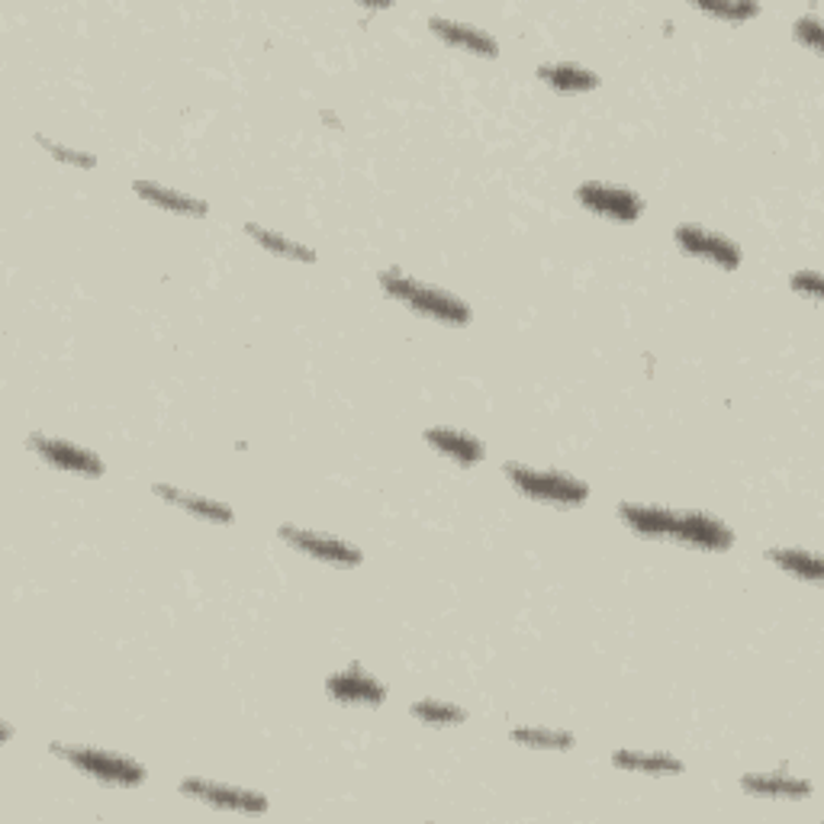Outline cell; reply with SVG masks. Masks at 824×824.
Wrapping results in <instances>:
<instances>
[{"instance_id":"6da1fadb","label":"cell","mask_w":824,"mask_h":824,"mask_svg":"<svg viewBox=\"0 0 824 824\" xmlns=\"http://www.w3.org/2000/svg\"><path fill=\"white\" fill-rule=\"evenodd\" d=\"M380 287L407 303L410 310L428 316V319H438L445 326H468L471 323V306L464 300H458L455 293L448 290H435V287H425L422 280H412V277H403L400 271H384L380 275Z\"/></svg>"},{"instance_id":"7a4b0ae2","label":"cell","mask_w":824,"mask_h":824,"mask_svg":"<svg viewBox=\"0 0 824 824\" xmlns=\"http://www.w3.org/2000/svg\"><path fill=\"white\" fill-rule=\"evenodd\" d=\"M502 474L512 481V486L519 493H525L529 499H538V502H550V506H583L590 499V486L570 474H560V471H532V468H522L516 461L502 464Z\"/></svg>"},{"instance_id":"3957f363","label":"cell","mask_w":824,"mask_h":824,"mask_svg":"<svg viewBox=\"0 0 824 824\" xmlns=\"http://www.w3.org/2000/svg\"><path fill=\"white\" fill-rule=\"evenodd\" d=\"M49 751L62 756L71 766H77L81 773H87L90 779L107 783V786H138V783H145V770L130 756L97 751V748H74V744H49Z\"/></svg>"},{"instance_id":"277c9868","label":"cell","mask_w":824,"mask_h":824,"mask_svg":"<svg viewBox=\"0 0 824 824\" xmlns=\"http://www.w3.org/2000/svg\"><path fill=\"white\" fill-rule=\"evenodd\" d=\"M674 239H677V245L683 252L708 262V265H715V268H725V271H738L741 268V249H738V242H731L722 232H712V229L695 226V222H683V226H677Z\"/></svg>"},{"instance_id":"5b68a950","label":"cell","mask_w":824,"mask_h":824,"mask_svg":"<svg viewBox=\"0 0 824 824\" xmlns=\"http://www.w3.org/2000/svg\"><path fill=\"white\" fill-rule=\"evenodd\" d=\"M277 538L287 542L290 548L303 550L316 560H326V564H336V567H354L364 560V554L358 548H351L348 542L336 538V535H323V532H306V529H296V525H280L277 529Z\"/></svg>"},{"instance_id":"8992f818","label":"cell","mask_w":824,"mask_h":824,"mask_svg":"<svg viewBox=\"0 0 824 824\" xmlns=\"http://www.w3.org/2000/svg\"><path fill=\"white\" fill-rule=\"evenodd\" d=\"M29 448L52 468L59 471H71V474H84V477H100L104 474V461L94 455V451H84L71 441H62V438H49V435H39L33 432L29 435Z\"/></svg>"},{"instance_id":"52a82bcc","label":"cell","mask_w":824,"mask_h":824,"mask_svg":"<svg viewBox=\"0 0 824 824\" xmlns=\"http://www.w3.org/2000/svg\"><path fill=\"white\" fill-rule=\"evenodd\" d=\"M577 201L590 213H599L616 222H634L644 209V201L638 194H631L625 187H609V184H580Z\"/></svg>"},{"instance_id":"ba28073f","label":"cell","mask_w":824,"mask_h":824,"mask_svg":"<svg viewBox=\"0 0 824 824\" xmlns=\"http://www.w3.org/2000/svg\"><path fill=\"white\" fill-rule=\"evenodd\" d=\"M181 792L201 799L206 805L226 809V812H245V815H262L268 812V799L262 792H249V789H232V786H219V783H206V779H184Z\"/></svg>"},{"instance_id":"9c48e42d","label":"cell","mask_w":824,"mask_h":824,"mask_svg":"<svg viewBox=\"0 0 824 824\" xmlns=\"http://www.w3.org/2000/svg\"><path fill=\"white\" fill-rule=\"evenodd\" d=\"M674 538L699 550H728L735 545V532L708 512H677Z\"/></svg>"},{"instance_id":"30bf717a","label":"cell","mask_w":824,"mask_h":824,"mask_svg":"<svg viewBox=\"0 0 824 824\" xmlns=\"http://www.w3.org/2000/svg\"><path fill=\"white\" fill-rule=\"evenodd\" d=\"M326 692L339 702H354V705H380L387 699V689L380 687L371 674L361 667H348L342 674L326 680Z\"/></svg>"},{"instance_id":"8fae6325","label":"cell","mask_w":824,"mask_h":824,"mask_svg":"<svg viewBox=\"0 0 824 824\" xmlns=\"http://www.w3.org/2000/svg\"><path fill=\"white\" fill-rule=\"evenodd\" d=\"M438 455L451 458L455 464H464V468H474L481 464L486 448H483L481 438H474L471 432H458V428H425L422 435Z\"/></svg>"},{"instance_id":"7c38bea8","label":"cell","mask_w":824,"mask_h":824,"mask_svg":"<svg viewBox=\"0 0 824 824\" xmlns=\"http://www.w3.org/2000/svg\"><path fill=\"white\" fill-rule=\"evenodd\" d=\"M428 26H432L435 36H441L451 46H461L464 52H474V56H483V59H496L499 56V43L489 33L477 29V26L455 23V20H445V16H432Z\"/></svg>"},{"instance_id":"4fadbf2b","label":"cell","mask_w":824,"mask_h":824,"mask_svg":"<svg viewBox=\"0 0 824 824\" xmlns=\"http://www.w3.org/2000/svg\"><path fill=\"white\" fill-rule=\"evenodd\" d=\"M618 516L628 529H634L638 535L647 538H674V525H677V512L661 509V506H638V502H621Z\"/></svg>"},{"instance_id":"5bb4252c","label":"cell","mask_w":824,"mask_h":824,"mask_svg":"<svg viewBox=\"0 0 824 824\" xmlns=\"http://www.w3.org/2000/svg\"><path fill=\"white\" fill-rule=\"evenodd\" d=\"M152 489H155V496H161V499H168V502L187 509L191 516L206 519V522H222V525H229V522L235 519V512H232L229 506L204 499V496H194V493H184V489H178V486H171V483H155Z\"/></svg>"},{"instance_id":"9a60e30c","label":"cell","mask_w":824,"mask_h":824,"mask_svg":"<svg viewBox=\"0 0 824 824\" xmlns=\"http://www.w3.org/2000/svg\"><path fill=\"white\" fill-rule=\"evenodd\" d=\"M133 191H136L142 201L161 206V209H168V213H181V216H206V213H209V206H206L204 201L187 197V194L171 191V187H161V184H152V181H136Z\"/></svg>"},{"instance_id":"2e32d148","label":"cell","mask_w":824,"mask_h":824,"mask_svg":"<svg viewBox=\"0 0 824 824\" xmlns=\"http://www.w3.org/2000/svg\"><path fill=\"white\" fill-rule=\"evenodd\" d=\"M538 77H542L545 84H550L554 90H560V94H583V90L599 87L596 71H586L580 69V65H570V62L542 65V69H538Z\"/></svg>"},{"instance_id":"e0dca14e","label":"cell","mask_w":824,"mask_h":824,"mask_svg":"<svg viewBox=\"0 0 824 824\" xmlns=\"http://www.w3.org/2000/svg\"><path fill=\"white\" fill-rule=\"evenodd\" d=\"M766 560H773V564H779L786 573H792V577H802V580H812V583H819L824 577V567L822 560L815 557V554H809V550H796V548H770L766 550Z\"/></svg>"},{"instance_id":"ac0fdd59","label":"cell","mask_w":824,"mask_h":824,"mask_svg":"<svg viewBox=\"0 0 824 824\" xmlns=\"http://www.w3.org/2000/svg\"><path fill=\"white\" fill-rule=\"evenodd\" d=\"M741 789L760 792V796H783V799L812 796V783L792 779V776H744V779H741Z\"/></svg>"},{"instance_id":"d6986e66","label":"cell","mask_w":824,"mask_h":824,"mask_svg":"<svg viewBox=\"0 0 824 824\" xmlns=\"http://www.w3.org/2000/svg\"><path fill=\"white\" fill-rule=\"evenodd\" d=\"M245 232H249L258 245H265L268 252H277V255H283V258L306 262V265H313V262H316V252H313V249H306V245H300V242H290V239L277 235V232L265 229V226H258V222H245Z\"/></svg>"},{"instance_id":"ffe728a7","label":"cell","mask_w":824,"mask_h":824,"mask_svg":"<svg viewBox=\"0 0 824 824\" xmlns=\"http://www.w3.org/2000/svg\"><path fill=\"white\" fill-rule=\"evenodd\" d=\"M616 766L625 770H644V773H683V760L670 754H634V751H618L613 754Z\"/></svg>"},{"instance_id":"44dd1931","label":"cell","mask_w":824,"mask_h":824,"mask_svg":"<svg viewBox=\"0 0 824 824\" xmlns=\"http://www.w3.org/2000/svg\"><path fill=\"white\" fill-rule=\"evenodd\" d=\"M412 715L422 718L425 725H461L468 722V712L461 705L451 702H438V699H422L412 705Z\"/></svg>"},{"instance_id":"7402d4cb","label":"cell","mask_w":824,"mask_h":824,"mask_svg":"<svg viewBox=\"0 0 824 824\" xmlns=\"http://www.w3.org/2000/svg\"><path fill=\"white\" fill-rule=\"evenodd\" d=\"M509 738L519 744H529V748H545V751H570L573 748V735L548 731V728H512Z\"/></svg>"},{"instance_id":"603a6c76","label":"cell","mask_w":824,"mask_h":824,"mask_svg":"<svg viewBox=\"0 0 824 824\" xmlns=\"http://www.w3.org/2000/svg\"><path fill=\"white\" fill-rule=\"evenodd\" d=\"M36 142L52 155V158H59V161H65V165H74V168H94L97 165V158L94 155H87V152H74L69 145H62V142H52L49 136H36Z\"/></svg>"},{"instance_id":"cb8c5ba5","label":"cell","mask_w":824,"mask_h":824,"mask_svg":"<svg viewBox=\"0 0 824 824\" xmlns=\"http://www.w3.org/2000/svg\"><path fill=\"white\" fill-rule=\"evenodd\" d=\"M699 10L712 13V16H722V20H748V16H756L760 13V3H715V0H699Z\"/></svg>"},{"instance_id":"d4e9b609","label":"cell","mask_w":824,"mask_h":824,"mask_svg":"<svg viewBox=\"0 0 824 824\" xmlns=\"http://www.w3.org/2000/svg\"><path fill=\"white\" fill-rule=\"evenodd\" d=\"M796 39H802V43H809L815 52H822V23H819V16H802V20L796 23Z\"/></svg>"},{"instance_id":"484cf974","label":"cell","mask_w":824,"mask_h":824,"mask_svg":"<svg viewBox=\"0 0 824 824\" xmlns=\"http://www.w3.org/2000/svg\"><path fill=\"white\" fill-rule=\"evenodd\" d=\"M792 290H802V293H809V296L822 300L824 296L822 275H815V271H799V275H792Z\"/></svg>"}]
</instances>
